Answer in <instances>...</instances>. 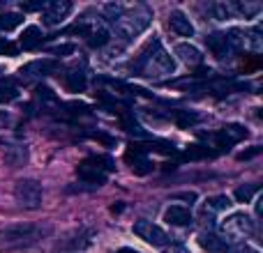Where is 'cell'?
<instances>
[{
  "mask_svg": "<svg viewBox=\"0 0 263 253\" xmlns=\"http://www.w3.org/2000/svg\"><path fill=\"white\" fill-rule=\"evenodd\" d=\"M164 221L168 226H176V228H185V226H192V209L187 205H168L164 209Z\"/></svg>",
  "mask_w": 263,
  "mask_h": 253,
  "instance_id": "obj_14",
  "label": "cell"
},
{
  "mask_svg": "<svg viewBox=\"0 0 263 253\" xmlns=\"http://www.w3.org/2000/svg\"><path fill=\"white\" fill-rule=\"evenodd\" d=\"M254 230H256V221L247 212H231L229 217H224L217 226L219 240L227 246L247 244V240H252Z\"/></svg>",
  "mask_w": 263,
  "mask_h": 253,
  "instance_id": "obj_3",
  "label": "cell"
},
{
  "mask_svg": "<svg viewBox=\"0 0 263 253\" xmlns=\"http://www.w3.org/2000/svg\"><path fill=\"white\" fill-rule=\"evenodd\" d=\"M259 184H245V186H238L236 189V200L238 203H250L252 198H254V196H259Z\"/></svg>",
  "mask_w": 263,
  "mask_h": 253,
  "instance_id": "obj_28",
  "label": "cell"
},
{
  "mask_svg": "<svg viewBox=\"0 0 263 253\" xmlns=\"http://www.w3.org/2000/svg\"><path fill=\"white\" fill-rule=\"evenodd\" d=\"M55 67H58V62L51 58L32 60V62L23 65V67L18 69V78H21L23 83H35V81H42L44 76H49V74H53Z\"/></svg>",
  "mask_w": 263,
  "mask_h": 253,
  "instance_id": "obj_10",
  "label": "cell"
},
{
  "mask_svg": "<svg viewBox=\"0 0 263 253\" xmlns=\"http://www.w3.org/2000/svg\"><path fill=\"white\" fill-rule=\"evenodd\" d=\"M168 28H171L178 37H194V23L190 21V16H187L182 9H173V12L168 14Z\"/></svg>",
  "mask_w": 263,
  "mask_h": 253,
  "instance_id": "obj_16",
  "label": "cell"
},
{
  "mask_svg": "<svg viewBox=\"0 0 263 253\" xmlns=\"http://www.w3.org/2000/svg\"><path fill=\"white\" fill-rule=\"evenodd\" d=\"M116 253H139V251H134V249H127V246H125V249H118Z\"/></svg>",
  "mask_w": 263,
  "mask_h": 253,
  "instance_id": "obj_36",
  "label": "cell"
},
{
  "mask_svg": "<svg viewBox=\"0 0 263 253\" xmlns=\"http://www.w3.org/2000/svg\"><path fill=\"white\" fill-rule=\"evenodd\" d=\"M231 198H229L227 194H217V196H210V198H205L203 207H201V217L208 219V221H213L215 217H219V214H224L229 207H231Z\"/></svg>",
  "mask_w": 263,
  "mask_h": 253,
  "instance_id": "obj_13",
  "label": "cell"
},
{
  "mask_svg": "<svg viewBox=\"0 0 263 253\" xmlns=\"http://www.w3.org/2000/svg\"><path fill=\"white\" fill-rule=\"evenodd\" d=\"M199 113H194V111H176L173 113V122H176L180 129H190V126H194L199 122Z\"/></svg>",
  "mask_w": 263,
  "mask_h": 253,
  "instance_id": "obj_26",
  "label": "cell"
},
{
  "mask_svg": "<svg viewBox=\"0 0 263 253\" xmlns=\"http://www.w3.org/2000/svg\"><path fill=\"white\" fill-rule=\"evenodd\" d=\"M261 3H256V0H233L236 18H254L261 14Z\"/></svg>",
  "mask_w": 263,
  "mask_h": 253,
  "instance_id": "obj_21",
  "label": "cell"
},
{
  "mask_svg": "<svg viewBox=\"0 0 263 253\" xmlns=\"http://www.w3.org/2000/svg\"><path fill=\"white\" fill-rule=\"evenodd\" d=\"M229 253H259L256 249H252L250 244H236V246H227Z\"/></svg>",
  "mask_w": 263,
  "mask_h": 253,
  "instance_id": "obj_32",
  "label": "cell"
},
{
  "mask_svg": "<svg viewBox=\"0 0 263 253\" xmlns=\"http://www.w3.org/2000/svg\"><path fill=\"white\" fill-rule=\"evenodd\" d=\"M132 72H134V76L159 81V78H166L176 72V60H173V55L162 46V41L153 39L139 53V58L132 62Z\"/></svg>",
  "mask_w": 263,
  "mask_h": 253,
  "instance_id": "obj_1",
  "label": "cell"
},
{
  "mask_svg": "<svg viewBox=\"0 0 263 253\" xmlns=\"http://www.w3.org/2000/svg\"><path fill=\"white\" fill-rule=\"evenodd\" d=\"M12 124V115H9V111H3L0 109V129H5V126Z\"/></svg>",
  "mask_w": 263,
  "mask_h": 253,
  "instance_id": "obj_34",
  "label": "cell"
},
{
  "mask_svg": "<svg viewBox=\"0 0 263 253\" xmlns=\"http://www.w3.org/2000/svg\"><path fill=\"white\" fill-rule=\"evenodd\" d=\"M245 138H247V129H245V126L238 124V122H231V124L222 126L217 134L210 136V140H213V145H210V147H215V150H224V147H227L229 150L231 145L242 143Z\"/></svg>",
  "mask_w": 263,
  "mask_h": 253,
  "instance_id": "obj_9",
  "label": "cell"
},
{
  "mask_svg": "<svg viewBox=\"0 0 263 253\" xmlns=\"http://www.w3.org/2000/svg\"><path fill=\"white\" fill-rule=\"evenodd\" d=\"M132 233L150 246H168V242H171L168 233L164 230L162 226H157V223L148 221V219H139V221H134Z\"/></svg>",
  "mask_w": 263,
  "mask_h": 253,
  "instance_id": "obj_7",
  "label": "cell"
},
{
  "mask_svg": "<svg viewBox=\"0 0 263 253\" xmlns=\"http://www.w3.org/2000/svg\"><path fill=\"white\" fill-rule=\"evenodd\" d=\"M150 23H153V9L148 5H127L125 12L111 23L114 26L111 37L120 44L129 46L141 32L148 30Z\"/></svg>",
  "mask_w": 263,
  "mask_h": 253,
  "instance_id": "obj_2",
  "label": "cell"
},
{
  "mask_svg": "<svg viewBox=\"0 0 263 253\" xmlns=\"http://www.w3.org/2000/svg\"><path fill=\"white\" fill-rule=\"evenodd\" d=\"M14 198H16L18 207L23 209H40L42 203H44V189L37 180L23 177V180H16V184H14Z\"/></svg>",
  "mask_w": 263,
  "mask_h": 253,
  "instance_id": "obj_6",
  "label": "cell"
},
{
  "mask_svg": "<svg viewBox=\"0 0 263 253\" xmlns=\"http://www.w3.org/2000/svg\"><path fill=\"white\" fill-rule=\"evenodd\" d=\"M63 81H65V88H67L69 92H83L88 86V74L83 72V69L74 67V69H67V72H65Z\"/></svg>",
  "mask_w": 263,
  "mask_h": 253,
  "instance_id": "obj_20",
  "label": "cell"
},
{
  "mask_svg": "<svg viewBox=\"0 0 263 253\" xmlns=\"http://www.w3.org/2000/svg\"><path fill=\"white\" fill-rule=\"evenodd\" d=\"M49 53H53V55H67V53H74V44H60V46H53V49H49Z\"/></svg>",
  "mask_w": 263,
  "mask_h": 253,
  "instance_id": "obj_31",
  "label": "cell"
},
{
  "mask_svg": "<svg viewBox=\"0 0 263 253\" xmlns=\"http://www.w3.org/2000/svg\"><path fill=\"white\" fill-rule=\"evenodd\" d=\"M0 53H5V55H16V46H14L12 41H7L5 37H0Z\"/></svg>",
  "mask_w": 263,
  "mask_h": 253,
  "instance_id": "obj_30",
  "label": "cell"
},
{
  "mask_svg": "<svg viewBox=\"0 0 263 253\" xmlns=\"http://www.w3.org/2000/svg\"><path fill=\"white\" fill-rule=\"evenodd\" d=\"M199 242H201V246L203 249H208V251H227V244H224L219 237H215V235H210V233H201L199 235Z\"/></svg>",
  "mask_w": 263,
  "mask_h": 253,
  "instance_id": "obj_27",
  "label": "cell"
},
{
  "mask_svg": "<svg viewBox=\"0 0 263 253\" xmlns=\"http://www.w3.org/2000/svg\"><path fill=\"white\" fill-rule=\"evenodd\" d=\"M208 14L213 16V21H231L236 18V12H233V0H215V3L208 5Z\"/></svg>",
  "mask_w": 263,
  "mask_h": 253,
  "instance_id": "obj_19",
  "label": "cell"
},
{
  "mask_svg": "<svg viewBox=\"0 0 263 253\" xmlns=\"http://www.w3.org/2000/svg\"><path fill=\"white\" fill-rule=\"evenodd\" d=\"M14 99H18V88L12 81L0 83V104H9Z\"/></svg>",
  "mask_w": 263,
  "mask_h": 253,
  "instance_id": "obj_29",
  "label": "cell"
},
{
  "mask_svg": "<svg viewBox=\"0 0 263 253\" xmlns=\"http://www.w3.org/2000/svg\"><path fill=\"white\" fill-rule=\"evenodd\" d=\"M32 101H35V109L44 115H60L63 113V101H60V97L46 86H37Z\"/></svg>",
  "mask_w": 263,
  "mask_h": 253,
  "instance_id": "obj_11",
  "label": "cell"
},
{
  "mask_svg": "<svg viewBox=\"0 0 263 253\" xmlns=\"http://www.w3.org/2000/svg\"><path fill=\"white\" fill-rule=\"evenodd\" d=\"M205 44H208V51L217 60H229L233 55V51H231V46H229L224 32H213V35H208L205 37Z\"/></svg>",
  "mask_w": 263,
  "mask_h": 253,
  "instance_id": "obj_17",
  "label": "cell"
},
{
  "mask_svg": "<svg viewBox=\"0 0 263 253\" xmlns=\"http://www.w3.org/2000/svg\"><path fill=\"white\" fill-rule=\"evenodd\" d=\"M166 253H187V249H185V246H171Z\"/></svg>",
  "mask_w": 263,
  "mask_h": 253,
  "instance_id": "obj_35",
  "label": "cell"
},
{
  "mask_svg": "<svg viewBox=\"0 0 263 253\" xmlns=\"http://www.w3.org/2000/svg\"><path fill=\"white\" fill-rule=\"evenodd\" d=\"M37 233H40V228H35V226H16V228H9V230H5L3 233V240H7V242L35 240Z\"/></svg>",
  "mask_w": 263,
  "mask_h": 253,
  "instance_id": "obj_22",
  "label": "cell"
},
{
  "mask_svg": "<svg viewBox=\"0 0 263 253\" xmlns=\"http://www.w3.org/2000/svg\"><path fill=\"white\" fill-rule=\"evenodd\" d=\"M42 39H44V35H42L40 28H37V26H28L26 30H23V35H21V49L23 51L37 49V46L42 44Z\"/></svg>",
  "mask_w": 263,
  "mask_h": 253,
  "instance_id": "obj_23",
  "label": "cell"
},
{
  "mask_svg": "<svg viewBox=\"0 0 263 253\" xmlns=\"http://www.w3.org/2000/svg\"><path fill=\"white\" fill-rule=\"evenodd\" d=\"M116 171V161L109 154H90L77 166V177L88 186H102Z\"/></svg>",
  "mask_w": 263,
  "mask_h": 253,
  "instance_id": "obj_4",
  "label": "cell"
},
{
  "mask_svg": "<svg viewBox=\"0 0 263 253\" xmlns=\"http://www.w3.org/2000/svg\"><path fill=\"white\" fill-rule=\"evenodd\" d=\"M69 32L81 35L83 39L88 41V46H92V49H104V46L111 41L109 23H106L102 16H90V14H83V16L69 28Z\"/></svg>",
  "mask_w": 263,
  "mask_h": 253,
  "instance_id": "obj_5",
  "label": "cell"
},
{
  "mask_svg": "<svg viewBox=\"0 0 263 253\" xmlns=\"http://www.w3.org/2000/svg\"><path fill=\"white\" fill-rule=\"evenodd\" d=\"M173 198H182V200H187V203H190V205H194V200L199 198V196H196L194 191H185V194H176V196H173Z\"/></svg>",
  "mask_w": 263,
  "mask_h": 253,
  "instance_id": "obj_33",
  "label": "cell"
},
{
  "mask_svg": "<svg viewBox=\"0 0 263 253\" xmlns=\"http://www.w3.org/2000/svg\"><path fill=\"white\" fill-rule=\"evenodd\" d=\"M247 35V51L250 53H261L263 51V37H261V26H254L250 30H245Z\"/></svg>",
  "mask_w": 263,
  "mask_h": 253,
  "instance_id": "obj_25",
  "label": "cell"
},
{
  "mask_svg": "<svg viewBox=\"0 0 263 253\" xmlns=\"http://www.w3.org/2000/svg\"><path fill=\"white\" fill-rule=\"evenodd\" d=\"M30 159V152L23 143H7L3 147V163L7 168H23Z\"/></svg>",
  "mask_w": 263,
  "mask_h": 253,
  "instance_id": "obj_12",
  "label": "cell"
},
{
  "mask_svg": "<svg viewBox=\"0 0 263 253\" xmlns=\"http://www.w3.org/2000/svg\"><path fill=\"white\" fill-rule=\"evenodd\" d=\"M72 12H74V5L67 3V0H51V3L42 5V9H40L42 23H44L46 28L60 26L65 18H69V14H72Z\"/></svg>",
  "mask_w": 263,
  "mask_h": 253,
  "instance_id": "obj_8",
  "label": "cell"
},
{
  "mask_svg": "<svg viewBox=\"0 0 263 253\" xmlns=\"http://www.w3.org/2000/svg\"><path fill=\"white\" fill-rule=\"evenodd\" d=\"M173 53L178 55V60H180L182 65H187V67H192V69L201 67V62H203V53H201L192 41H180V44H176Z\"/></svg>",
  "mask_w": 263,
  "mask_h": 253,
  "instance_id": "obj_15",
  "label": "cell"
},
{
  "mask_svg": "<svg viewBox=\"0 0 263 253\" xmlns=\"http://www.w3.org/2000/svg\"><path fill=\"white\" fill-rule=\"evenodd\" d=\"M23 23V14L18 12H5L0 14V32H12Z\"/></svg>",
  "mask_w": 263,
  "mask_h": 253,
  "instance_id": "obj_24",
  "label": "cell"
},
{
  "mask_svg": "<svg viewBox=\"0 0 263 253\" xmlns=\"http://www.w3.org/2000/svg\"><path fill=\"white\" fill-rule=\"evenodd\" d=\"M127 161L132 163V171L139 173V175H145V173L153 171V163L145 157V147H141V145H132V150L127 152Z\"/></svg>",
  "mask_w": 263,
  "mask_h": 253,
  "instance_id": "obj_18",
  "label": "cell"
}]
</instances>
